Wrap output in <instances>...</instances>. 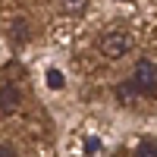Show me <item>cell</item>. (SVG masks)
Here are the masks:
<instances>
[{
    "instance_id": "1",
    "label": "cell",
    "mask_w": 157,
    "mask_h": 157,
    "mask_svg": "<svg viewBox=\"0 0 157 157\" xmlns=\"http://www.w3.org/2000/svg\"><path fill=\"white\" fill-rule=\"evenodd\" d=\"M132 50V35L123 32V29H110L101 35V54L110 57V60H120Z\"/></svg>"
},
{
    "instance_id": "2",
    "label": "cell",
    "mask_w": 157,
    "mask_h": 157,
    "mask_svg": "<svg viewBox=\"0 0 157 157\" xmlns=\"http://www.w3.org/2000/svg\"><path fill=\"white\" fill-rule=\"evenodd\" d=\"M132 82H135V88H138V94L154 98V91H157V66H154V60H138Z\"/></svg>"
},
{
    "instance_id": "3",
    "label": "cell",
    "mask_w": 157,
    "mask_h": 157,
    "mask_svg": "<svg viewBox=\"0 0 157 157\" xmlns=\"http://www.w3.org/2000/svg\"><path fill=\"white\" fill-rule=\"evenodd\" d=\"M19 104H22V94H19L16 85H0V113H3V116L16 113Z\"/></svg>"
},
{
    "instance_id": "4",
    "label": "cell",
    "mask_w": 157,
    "mask_h": 157,
    "mask_svg": "<svg viewBox=\"0 0 157 157\" xmlns=\"http://www.w3.org/2000/svg\"><path fill=\"white\" fill-rule=\"evenodd\" d=\"M116 98H120V104H135V101H138V88H135L132 78H129V82H120Z\"/></svg>"
},
{
    "instance_id": "5",
    "label": "cell",
    "mask_w": 157,
    "mask_h": 157,
    "mask_svg": "<svg viewBox=\"0 0 157 157\" xmlns=\"http://www.w3.org/2000/svg\"><path fill=\"white\" fill-rule=\"evenodd\" d=\"M135 157H157V145H154V138H145L138 145V151H135Z\"/></svg>"
},
{
    "instance_id": "6",
    "label": "cell",
    "mask_w": 157,
    "mask_h": 157,
    "mask_svg": "<svg viewBox=\"0 0 157 157\" xmlns=\"http://www.w3.org/2000/svg\"><path fill=\"white\" fill-rule=\"evenodd\" d=\"M88 6V0H63V13H82Z\"/></svg>"
},
{
    "instance_id": "7",
    "label": "cell",
    "mask_w": 157,
    "mask_h": 157,
    "mask_svg": "<svg viewBox=\"0 0 157 157\" xmlns=\"http://www.w3.org/2000/svg\"><path fill=\"white\" fill-rule=\"evenodd\" d=\"M47 82H50V88H63V72L60 69H50L47 72Z\"/></svg>"
},
{
    "instance_id": "8",
    "label": "cell",
    "mask_w": 157,
    "mask_h": 157,
    "mask_svg": "<svg viewBox=\"0 0 157 157\" xmlns=\"http://www.w3.org/2000/svg\"><path fill=\"white\" fill-rule=\"evenodd\" d=\"M98 148H101V141H98V138H88V141H85V151H88V154H94Z\"/></svg>"
},
{
    "instance_id": "9",
    "label": "cell",
    "mask_w": 157,
    "mask_h": 157,
    "mask_svg": "<svg viewBox=\"0 0 157 157\" xmlns=\"http://www.w3.org/2000/svg\"><path fill=\"white\" fill-rule=\"evenodd\" d=\"M13 32H16L13 38H19V41H25V22H19V25H13Z\"/></svg>"
},
{
    "instance_id": "10",
    "label": "cell",
    "mask_w": 157,
    "mask_h": 157,
    "mask_svg": "<svg viewBox=\"0 0 157 157\" xmlns=\"http://www.w3.org/2000/svg\"><path fill=\"white\" fill-rule=\"evenodd\" d=\"M0 157H16V151H13V145H0Z\"/></svg>"
}]
</instances>
